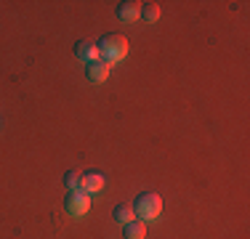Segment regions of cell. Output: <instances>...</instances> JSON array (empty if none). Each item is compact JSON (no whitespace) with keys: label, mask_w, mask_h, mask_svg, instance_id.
<instances>
[{"label":"cell","mask_w":250,"mask_h":239,"mask_svg":"<svg viewBox=\"0 0 250 239\" xmlns=\"http://www.w3.org/2000/svg\"><path fill=\"white\" fill-rule=\"evenodd\" d=\"M141 16V3L139 0H123L117 5V19L120 21H136Z\"/></svg>","instance_id":"obj_5"},{"label":"cell","mask_w":250,"mask_h":239,"mask_svg":"<svg viewBox=\"0 0 250 239\" xmlns=\"http://www.w3.org/2000/svg\"><path fill=\"white\" fill-rule=\"evenodd\" d=\"M141 19L146 24L160 19V3H141Z\"/></svg>","instance_id":"obj_10"},{"label":"cell","mask_w":250,"mask_h":239,"mask_svg":"<svg viewBox=\"0 0 250 239\" xmlns=\"http://www.w3.org/2000/svg\"><path fill=\"white\" fill-rule=\"evenodd\" d=\"M112 215H115V220H120L123 226L128 223V220H136L133 205H128V202H120V205H115V210H112Z\"/></svg>","instance_id":"obj_9"},{"label":"cell","mask_w":250,"mask_h":239,"mask_svg":"<svg viewBox=\"0 0 250 239\" xmlns=\"http://www.w3.org/2000/svg\"><path fill=\"white\" fill-rule=\"evenodd\" d=\"M133 213H136V218H141V220H154L163 213V199H160V194H154V191L139 194L133 202Z\"/></svg>","instance_id":"obj_2"},{"label":"cell","mask_w":250,"mask_h":239,"mask_svg":"<svg viewBox=\"0 0 250 239\" xmlns=\"http://www.w3.org/2000/svg\"><path fill=\"white\" fill-rule=\"evenodd\" d=\"M64 207H67V213L72 215H85L91 210V197H88V191L83 189H72L67 197H64Z\"/></svg>","instance_id":"obj_3"},{"label":"cell","mask_w":250,"mask_h":239,"mask_svg":"<svg viewBox=\"0 0 250 239\" xmlns=\"http://www.w3.org/2000/svg\"><path fill=\"white\" fill-rule=\"evenodd\" d=\"M144 234H146L144 220H128V223L123 226V237L125 239H144Z\"/></svg>","instance_id":"obj_8"},{"label":"cell","mask_w":250,"mask_h":239,"mask_svg":"<svg viewBox=\"0 0 250 239\" xmlns=\"http://www.w3.org/2000/svg\"><path fill=\"white\" fill-rule=\"evenodd\" d=\"M64 186H67L69 191H72V189H80V186H83V173H80V170H69L67 176H64Z\"/></svg>","instance_id":"obj_11"},{"label":"cell","mask_w":250,"mask_h":239,"mask_svg":"<svg viewBox=\"0 0 250 239\" xmlns=\"http://www.w3.org/2000/svg\"><path fill=\"white\" fill-rule=\"evenodd\" d=\"M99 48V59H104L106 64H115V61H123L125 56H128V38H123V35L117 32H109L104 35V38L96 43Z\"/></svg>","instance_id":"obj_1"},{"label":"cell","mask_w":250,"mask_h":239,"mask_svg":"<svg viewBox=\"0 0 250 239\" xmlns=\"http://www.w3.org/2000/svg\"><path fill=\"white\" fill-rule=\"evenodd\" d=\"M109 72H112V64H106L104 59H96V61L85 64V77L91 82H104L109 77Z\"/></svg>","instance_id":"obj_4"},{"label":"cell","mask_w":250,"mask_h":239,"mask_svg":"<svg viewBox=\"0 0 250 239\" xmlns=\"http://www.w3.org/2000/svg\"><path fill=\"white\" fill-rule=\"evenodd\" d=\"M83 191H88V194H93V191H101L104 189V176H101L99 170H88L83 173Z\"/></svg>","instance_id":"obj_7"},{"label":"cell","mask_w":250,"mask_h":239,"mask_svg":"<svg viewBox=\"0 0 250 239\" xmlns=\"http://www.w3.org/2000/svg\"><path fill=\"white\" fill-rule=\"evenodd\" d=\"M75 56L80 59V61L91 64V61L99 59V48H96V43H91V40H77L75 43Z\"/></svg>","instance_id":"obj_6"}]
</instances>
